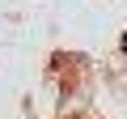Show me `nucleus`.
Returning <instances> with one entry per match:
<instances>
[{
  "instance_id": "f257e3e1",
  "label": "nucleus",
  "mask_w": 127,
  "mask_h": 119,
  "mask_svg": "<svg viewBox=\"0 0 127 119\" xmlns=\"http://www.w3.org/2000/svg\"><path fill=\"white\" fill-rule=\"evenodd\" d=\"M123 51H127V34H123Z\"/></svg>"
}]
</instances>
